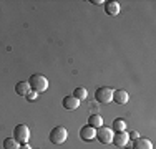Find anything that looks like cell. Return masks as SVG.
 I'll return each instance as SVG.
<instances>
[{
  "label": "cell",
  "mask_w": 156,
  "mask_h": 149,
  "mask_svg": "<svg viewBox=\"0 0 156 149\" xmlns=\"http://www.w3.org/2000/svg\"><path fill=\"white\" fill-rule=\"evenodd\" d=\"M95 139H98L101 144H110L111 139H113V133H111V129L106 128V126H100V128L96 129Z\"/></svg>",
  "instance_id": "obj_5"
},
{
  "label": "cell",
  "mask_w": 156,
  "mask_h": 149,
  "mask_svg": "<svg viewBox=\"0 0 156 149\" xmlns=\"http://www.w3.org/2000/svg\"><path fill=\"white\" fill-rule=\"evenodd\" d=\"M90 3H93V5H101V3H105L103 0H91Z\"/></svg>",
  "instance_id": "obj_19"
},
{
  "label": "cell",
  "mask_w": 156,
  "mask_h": 149,
  "mask_svg": "<svg viewBox=\"0 0 156 149\" xmlns=\"http://www.w3.org/2000/svg\"><path fill=\"white\" fill-rule=\"evenodd\" d=\"M128 137H129V139H138L140 134L136 133V131H131V133H128Z\"/></svg>",
  "instance_id": "obj_18"
},
{
  "label": "cell",
  "mask_w": 156,
  "mask_h": 149,
  "mask_svg": "<svg viewBox=\"0 0 156 149\" xmlns=\"http://www.w3.org/2000/svg\"><path fill=\"white\" fill-rule=\"evenodd\" d=\"M129 137H128V133L126 131H121V133H116L113 134V139H111V143L115 144L116 147H126V144H128Z\"/></svg>",
  "instance_id": "obj_6"
},
{
  "label": "cell",
  "mask_w": 156,
  "mask_h": 149,
  "mask_svg": "<svg viewBox=\"0 0 156 149\" xmlns=\"http://www.w3.org/2000/svg\"><path fill=\"white\" fill-rule=\"evenodd\" d=\"M95 134H96V129H93L91 126H83V128L80 129V137L83 141H93L95 139Z\"/></svg>",
  "instance_id": "obj_8"
},
{
  "label": "cell",
  "mask_w": 156,
  "mask_h": 149,
  "mask_svg": "<svg viewBox=\"0 0 156 149\" xmlns=\"http://www.w3.org/2000/svg\"><path fill=\"white\" fill-rule=\"evenodd\" d=\"M28 85H30V89L32 91H35V93H43V91H47V88H48V80L43 74H40V73H35V74H32L30 76V80H28Z\"/></svg>",
  "instance_id": "obj_1"
},
{
  "label": "cell",
  "mask_w": 156,
  "mask_h": 149,
  "mask_svg": "<svg viewBox=\"0 0 156 149\" xmlns=\"http://www.w3.org/2000/svg\"><path fill=\"white\" fill-rule=\"evenodd\" d=\"M105 12L110 15V17H116L120 13V3L115 2V0H110V2H105Z\"/></svg>",
  "instance_id": "obj_9"
},
{
  "label": "cell",
  "mask_w": 156,
  "mask_h": 149,
  "mask_svg": "<svg viewBox=\"0 0 156 149\" xmlns=\"http://www.w3.org/2000/svg\"><path fill=\"white\" fill-rule=\"evenodd\" d=\"M133 149H153V144H151V141L146 139V137H138V139H135Z\"/></svg>",
  "instance_id": "obj_12"
},
{
  "label": "cell",
  "mask_w": 156,
  "mask_h": 149,
  "mask_svg": "<svg viewBox=\"0 0 156 149\" xmlns=\"http://www.w3.org/2000/svg\"><path fill=\"white\" fill-rule=\"evenodd\" d=\"M73 96H75V98L78 99V101H83V99L88 96L87 88H83V86H78V88H75V91H73Z\"/></svg>",
  "instance_id": "obj_14"
},
{
  "label": "cell",
  "mask_w": 156,
  "mask_h": 149,
  "mask_svg": "<svg viewBox=\"0 0 156 149\" xmlns=\"http://www.w3.org/2000/svg\"><path fill=\"white\" fill-rule=\"evenodd\" d=\"M88 126H91L93 129H98L100 126H103V118L100 114H91L88 118Z\"/></svg>",
  "instance_id": "obj_13"
},
{
  "label": "cell",
  "mask_w": 156,
  "mask_h": 149,
  "mask_svg": "<svg viewBox=\"0 0 156 149\" xmlns=\"http://www.w3.org/2000/svg\"><path fill=\"white\" fill-rule=\"evenodd\" d=\"M30 85H28V81H18L15 85V93L18 96H27L28 93H30Z\"/></svg>",
  "instance_id": "obj_11"
},
{
  "label": "cell",
  "mask_w": 156,
  "mask_h": 149,
  "mask_svg": "<svg viewBox=\"0 0 156 149\" xmlns=\"http://www.w3.org/2000/svg\"><path fill=\"white\" fill-rule=\"evenodd\" d=\"M37 96H38V93H35V91H30L27 96H25V98H27L28 101H35V99H37Z\"/></svg>",
  "instance_id": "obj_17"
},
{
  "label": "cell",
  "mask_w": 156,
  "mask_h": 149,
  "mask_svg": "<svg viewBox=\"0 0 156 149\" xmlns=\"http://www.w3.org/2000/svg\"><path fill=\"white\" fill-rule=\"evenodd\" d=\"M20 146H18V143L13 137H5L3 139V149H18Z\"/></svg>",
  "instance_id": "obj_16"
},
{
  "label": "cell",
  "mask_w": 156,
  "mask_h": 149,
  "mask_svg": "<svg viewBox=\"0 0 156 149\" xmlns=\"http://www.w3.org/2000/svg\"><path fill=\"white\" fill-rule=\"evenodd\" d=\"M18 149H32L30 146H28V144H22V146L20 147H18Z\"/></svg>",
  "instance_id": "obj_20"
},
{
  "label": "cell",
  "mask_w": 156,
  "mask_h": 149,
  "mask_svg": "<svg viewBox=\"0 0 156 149\" xmlns=\"http://www.w3.org/2000/svg\"><path fill=\"white\" fill-rule=\"evenodd\" d=\"M123 149H129V147H123ZM131 149H133V147H131Z\"/></svg>",
  "instance_id": "obj_21"
},
{
  "label": "cell",
  "mask_w": 156,
  "mask_h": 149,
  "mask_svg": "<svg viewBox=\"0 0 156 149\" xmlns=\"http://www.w3.org/2000/svg\"><path fill=\"white\" fill-rule=\"evenodd\" d=\"M95 99L101 104H108L110 101H113V89L108 86H100L95 91Z\"/></svg>",
  "instance_id": "obj_4"
},
{
  "label": "cell",
  "mask_w": 156,
  "mask_h": 149,
  "mask_svg": "<svg viewBox=\"0 0 156 149\" xmlns=\"http://www.w3.org/2000/svg\"><path fill=\"white\" fill-rule=\"evenodd\" d=\"M66 137H68V131L63 126H55L50 131V141L53 144H63L66 141Z\"/></svg>",
  "instance_id": "obj_3"
},
{
  "label": "cell",
  "mask_w": 156,
  "mask_h": 149,
  "mask_svg": "<svg viewBox=\"0 0 156 149\" xmlns=\"http://www.w3.org/2000/svg\"><path fill=\"white\" fill-rule=\"evenodd\" d=\"M62 104H63V108L65 109H68V111H73V109H76L78 106H80V101L75 98V96H65L63 98V101H62Z\"/></svg>",
  "instance_id": "obj_7"
},
{
  "label": "cell",
  "mask_w": 156,
  "mask_h": 149,
  "mask_svg": "<svg viewBox=\"0 0 156 149\" xmlns=\"http://www.w3.org/2000/svg\"><path fill=\"white\" fill-rule=\"evenodd\" d=\"M113 129L116 133H121V131H126V121L125 119H121V118H116L113 121Z\"/></svg>",
  "instance_id": "obj_15"
},
{
  "label": "cell",
  "mask_w": 156,
  "mask_h": 149,
  "mask_svg": "<svg viewBox=\"0 0 156 149\" xmlns=\"http://www.w3.org/2000/svg\"><path fill=\"white\" fill-rule=\"evenodd\" d=\"M13 139L18 144H27L28 139H30V129H28V126L27 124H17L13 128Z\"/></svg>",
  "instance_id": "obj_2"
},
{
  "label": "cell",
  "mask_w": 156,
  "mask_h": 149,
  "mask_svg": "<svg viewBox=\"0 0 156 149\" xmlns=\"http://www.w3.org/2000/svg\"><path fill=\"white\" fill-rule=\"evenodd\" d=\"M128 99H129V96L125 89H116V91H113V101L116 104H126Z\"/></svg>",
  "instance_id": "obj_10"
}]
</instances>
